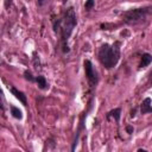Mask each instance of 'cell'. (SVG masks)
<instances>
[{
  "instance_id": "obj_1",
  "label": "cell",
  "mask_w": 152,
  "mask_h": 152,
  "mask_svg": "<svg viewBox=\"0 0 152 152\" xmlns=\"http://www.w3.org/2000/svg\"><path fill=\"white\" fill-rule=\"evenodd\" d=\"M77 25V18L75 13L74 7H68L64 10L62 17L57 19V21H53V31L61 32V39H62V50L63 52H69L68 40L74 31V28Z\"/></svg>"
},
{
  "instance_id": "obj_2",
  "label": "cell",
  "mask_w": 152,
  "mask_h": 152,
  "mask_svg": "<svg viewBox=\"0 0 152 152\" xmlns=\"http://www.w3.org/2000/svg\"><path fill=\"white\" fill-rule=\"evenodd\" d=\"M100 63L106 69L114 68L120 59V42H115L114 44H103L97 53Z\"/></svg>"
},
{
  "instance_id": "obj_3",
  "label": "cell",
  "mask_w": 152,
  "mask_h": 152,
  "mask_svg": "<svg viewBox=\"0 0 152 152\" xmlns=\"http://www.w3.org/2000/svg\"><path fill=\"white\" fill-rule=\"evenodd\" d=\"M148 14H152V6L132 8V10L125 11V12H122L121 17H122L124 23H126L128 25H135V24L144 21Z\"/></svg>"
},
{
  "instance_id": "obj_4",
  "label": "cell",
  "mask_w": 152,
  "mask_h": 152,
  "mask_svg": "<svg viewBox=\"0 0 152 152\" xmlns=\"http://www.w3.org/2000/svg\"><path fill=\"white\" fill-rule=\"evenodd\" d=\"M91 106H93V97L89 100V102H88V108L86 109V112H83V113L81 114V116H80L78 126H77V129H76V132H75V137H74V139H72V142H71V152H75V148H76V145H77V142H78L80 135H81V133L86 129L84 122H86V118H87L89 110L91 109Z\"/></svg>"
},
{
  "instance_id": "obj_5",
  "label": "cell",
  "mask_w": 152,
  "mask_h": 152,
  "mask_svg": "<svg viewBox=\"0 0 152 152\" xmlns=\"http://www.w3.org/2000/svg\"><path fill=\"white\" fill-rule=\"evenodd\" d=\"M83 65H84V74H86V77L89 82L90 88L96 87V84L99 82V75H97V71L95 70L93 63L89 59H86L83 62Z\"/></svg>"
},
{
  "instance_id": "obj_6",
  "label": "cell",
  "mask_w": 152,
  "mask_h": 152,
  "mask_svg": "<svg viewBox=\"0 0 152 152\" xmlns=\"http://www.w3.org/2000/svg\"><path fill=\"white\" fill-rule=\"evenodd\" d=\"M10 89V91L12 93V95H14L24 106H27V97H26V95H25V93H23L21 90H19V89H17L15 87H10L8 88Z\"/></svg>"
},
{
  "instance_id": "obj_7",
  "label": "cell",
  "mask_w": 152,
  "mask_h": 152,
  "mask_svg": "<svg viewBox=\"0 0 152 152\" xmlns=\"http://www.w3.org/2000/svg\"><path fill=\"white\" fill-rule=\"evenodd\" d=\"M152 100L151 97H146L141 104H140V114H147V113H152Z\"/></svg>"
},
{
  "instance_id": "obj_8",
  "label": "cell",
  "mask_w": 152,
  "mask_h": 152,
  "mask_svg": "<svg viewBox=\"0 0 152 152\" xmlns=\"http://www.w3.org/2000/svg\"><path fill=\"white\" fill-rule=\"evenodd\" d=\"M110 116H113V118H114V120H115L116 122H119V121H120V118H121V108H120V107H118V108H114V109L109 110V112L106 114L107 120H109V119H110Z\"/></svg>"
},
{
  "instance_id": "obj_9",
  "label": "cell",
  "mask_w": 152,
  "mask_h": 152,
  "mask_svg": "<svg viewBox=\"0 0 152 152\" xmlns=\"http://www.w3.org/2000/svg\"><path fill=\"white\" fill-rule=\"evenodd\" d=\"M151 62H152V55L148 53V52H145L141 56V62H140L139 66L140 68H146V66H148L151 64Z\"/></svg>"
},
{
  "instance_id": "obj_10",
  "label": "cell",
  "mask_w": 152,
  "mask_h": 152,
  "mask_svg": "<svg viewBox=\"0 0 152 152\" xmlns=\"http://www.w3.org/2000/svg\"><path fill=\"white\" fill-rule=\"evenodd\" d=\"M36 83L38 84L39 89H42V90H44V89L48 88V82H46V80H45V77L43 75L36 76Z\"/></svg>"
},
{
  "instance_id": "obj_11",
  "label": "cell",
  "mask_w": 152,
  "mask_h": 152,
  "mask_svg": "<svg viewBox=\"0 0 152 152\" xmlns=\"http://www.w3.org/2000/svg\"><path fill=\"white\" fill-rule=\"evenodd\" d=\"M11 114H12V116L13 118H15V119H23V112L18 108V107H15V106H13V104H11Z\"/></svg>"
},
{
  "instance_id": "obj_12",
  "label": "cell",
  "mask_w": 152,
  "mask_h": 152,
  "mask_svg": "<svg viewBox=\"0 0 152 152\" xmlns=\"http://www.w3.org/2000/svg\"><path fill=\"white\" fill-rule=\"evenodd\" d=\"M24 76H25V78L28 80L30 82H36V77H33V75H32L28 70H26V71L24 72Z\"/></svg>"
},
{
  "instance_id": "obj_13",
  "label": "cell",
  "mask_w": 152,
  "mask_h": 152,
  "mask_svg": "<svg viewBox=\"0 0 152 152\" xmlns=\"http://www.w3.org/2000/svg\"><path fill=\"white\" fill-rule=\"evenodd\" d=\"M94 6H95V1H94V0H88V1H86V4H84L86 10H90V8L94 7Z\"/></svg>"
},
{
  "instance_id": "obj_14",
  "label": "cell",
  "mask_w": 152,
  "mask_h": 152,
  "mask_svg": "<svg viewBox=\"0 0 152 152\" xmlns=\"http://www.w3.org/2000/svg\"><path fill=\"white\" fill-rule=\"evenodd\" d=\"M133 131H134V128H133V126H131V125H128V126H126V132H127L128 134H132V133H133Z\"/></svg>"
},
{
  "instance_id": "obj_15",
  "label": "cell",
  "mask_w": 152,
  "mask_h": 152,
  "mask_svg": "<svg viewBox=\"0 0 152 152\" xmlns=\"http://www.w3.org/2000/svg\"><path fill=\"white\" fill-rule=\"evenodd\" d=\"M138 152H147V151L144 150V148H138Z\"/></svg>"
}]
</instances>
